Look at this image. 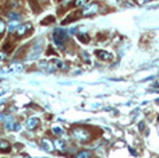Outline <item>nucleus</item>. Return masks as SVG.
Here are the masks:
<instances>
[{
  "mask_svg": "<svg viewBox=\"0 0 159 158\" xmlns=\"http://www.w3.org/2000/svg\"><path fill=\"white\" fill-rule=\"evenodd\" d=\"M92 130L94 129L88 127V126H76V127L71 129V136L78 141L87 143L91 141L95 137V134H92Z\"/></svg>",
  "mask_w": 159,
  "mask_h": 158,
  "instance_id": "f257e3e1",
  "label": "nucleus"
},
{
  "mask_svg": "<svg viewBox=\"0 0 159 158\" xmlns=\"http://www.w3.org/2000/svg\"><path fill=\"white\" fill-rule=\"evenodd\" d=\"M67 38H69L67 32H66L64 30H62V28H57V30L53 31L52 39H53V42H55L57 46H59V48H63V46H64V42L67 41Z\"/></svg>",
  "mask_w": 159,
  "mask_h": 158,
  "instance_id": "f03ea898",
  "label": "nucleus"
},
{
  "mask_svg": "<svg viewBox=\"0 0 159 158\" xmlns=\"http://www.w3.org/2000/svg\"><path fill=\"white\" fill-rule=\"evenodd\" d=\"M41 50H42V46H41L39 42H35L34 45H31L28 48V53H26V57L30 60L37 59L38 56H41Z\"/></svg>",
  "mask_w": 159,
  "mask_h": 158,
  "instance_id": "7ed1b4c3",
  "label": "nucleus"
},
{
  "mask_svg": "<svg viewBox=\"0 0 159 158\" xmlns=\"http://www.w3.org/2000/svg\"><path fill=\"white\" fill-rule=\"evenodd\" d=\"M32 30V25L30 23H25V24H20V25L16 28V36L17 38H21V36H25L26 34H30V31Z\"/></svg>",
  "mask_w": 159,
  "mask_h": 158,
  "instance_id": "20e7f679",
  "label": "nucleus"
},
{
  "mask_svg": "<svg viewBox=\"0 0 159 158\" xmlns=\"http://www.w3.org/2000/svg\"><path fill=\"white\" fill-rule=\"evenodd\" d=\"M98 9H99L98 3L87 4V6H84V9H83V11H81V14H83V16H85V17L92 16V14H95L96 11H98Z\"/></svg>",
  "mask_w": 159,
  "mask_h": 158,
  "instance_id": "39448f33",
  "label": "nucleus"
},
{
  "mask_svg": "<svg viewBox=\"0 0 159 158\" xmlns=\"http://www.w3.org/2000/svg\"><path fill=\"white\" fill-rule=\"evenodd\" d=\"M95 55H96V57H98V59L105 60V62H109V60H112V55H110L109 52H106V50L98 49V50H95Z\"/></svg>",
  "mask_w": 159,
  "mask_h": 158,
  "instance_id": "423d86ee",
  "label": "nucleus"
},
{
  "mask_svg": "<svg viewBox=\"0 0 159 158\" xmlns=\"http://www.w3.org/2000/svg\"><path fill=\"white\" fill-rule=\"evenodd\" d=\"M80 17H83V14H81V13H78V11H77V13H71L69 17H66V18H64L63 21H62V24H70V23H71V21L78 20Z\"/></svg>",
  "mask_w": 159,
  "mask_h": 158,
  "instance_id": "0eeeda50",
  "label": "nucleus"
},
{
  "mask_svg": "<svg viewBox=\"0 0 159 158\" xmlns=\"http://www.w3.org/2000/svg\"><path fill=\"white\" fill-rule=\"evenodd\" d=\"M39 126V119L38 118H30L26 120V127L30 129V130H34V129H37Z\"/></svg>",
  "mask_w": 159,
  "mask_h": 158,
  "instance_id": "6e6552de",
  "label": "nucleus"
},
{
  "mask_svg": "<svg viewBox=\"0 0 159 158\" xmlns=\"http://www.w3.org/2000/svg\"><path fill=\"white\" fill-rule=\"evenodd\" d=\"M41 144H42V148L45 150V151H52V150H53L52 141H49L48 138H43L42 141H41Z\"/></svg>",
  "mask_w": 159,
  "mask_h": 158,
  "instance_id": "1a4fd4ad",
  "label": "nucleus"
},
{
  "mask_svg": "<svg viewBox=\"0 0 159 158\" xmlns=\"http://www.w3.org/2000/svg\"><path fill=\"white\" fill-rule=\"evenodd\" d=\"M14 49V42L13 41H6V43L3 45V50L6 53H10Z\"/></svg>",
  "mask_w": 159,
  "mask_h": 158,
  "instance_id": "9d476101",
  "label": "nucleus"
},
{
  "mask_svg": "<svg viewBox=\"0 0 159 158\" xmlns=\"http://www.w3.org/2000/svg\"><path fill=\"white\" fill-rule=\"evenodd\" d=\"M10 150V143L6 140H0V152H6Z\"/></svg>",
  "mask_w": 159,
  "mask_h": 158,
  "instance_id": "9b49d317",
  "label": "nucleus"
},
{
  "mask_svg": "<svg viewBox=\"0 0 159 158\" xmlns=\"http://www.w3.org/2000/svg\"><path fill=\"white\" fill-rule=\"evenodd\" d=\"M76 158H92V152L91 151H80L78 154L76 155Z\"/></svg>",
  "mask_w": 159,
  "mask_h": 158,
  "instance_id": "f8f14e48",
  "label": "nucleus"
},
{
  "mask_svg": "<svg viewBox=\"0 0 159 158\" xmlns=\"http://www.w3.org/2000/svg\"><path fill=\"white\" fill-rule=\"evenodd\" d=\"M7 17L10 20H18L20 18V13H17V11H7Z\"/></svg>",
  "mask_w": 159,
  "mask_h": 158,
  "instance_id": "ddd939ff",
  "label": "nucleus"
},
{
  "mask_svg": "<svg viewBox=\"0 0 159 158\" xmlns=\"http://www.w3.org/2000/svg\"><path fill=\"white\" fill-rule=\"evenodd\" d=\"M30 4L31 7H32V10L35 11V13H39V6H38V0H30Z\"/></svg>",
  "mask_w": 159,
  "mask_h": 158,
  "instance_id": "4468645a",
  "label": "nucleus"
},
{
  "mask_svg": "<svg viewBox=\"0 0 159 158\" xmlns=\"http://www.w3.org/2000/svg\"><path fill=\"white\" fill-rule=\"evenodd\" d=\"M53 21H55V17H53V16H48L46 18H43V20L41 21V24H42V25H48V24L53 23Z\"/></svg>",
  "mask_w": 159,
  "mask_h": 158,
  "instance_id": "2eb2a0df",
  "label": "nucleus"
},
{
  "mask_svg": "<svg viewBox=\"0 0 159 158\" xmlns=\"http://www.w3.org/2000/svg\"><path fill=\"white\" fill-rule=\"evenodd\" d=\"M53 144L56 145L59 150H64V148H66V144H64L62 140H55V141H53Z\"/></svg>",
  "mask_w": 159,
  "mask_h": 158,
  "instance_id": "dca6fc26",
  "label": "nucleus"
},
{
  "mask_svg": "<svg viewBox=\"0 0 159 158\" xmlns=\"http://www.w3.org/2000/svg\"><path fill=\"white\" fill-rule=\"evenodd\" d=\"M87 3H88V0H76V2H74V6L83 7V6H87Z\"/></svg>",
  "mask_w": 159,
  "mask_h": 158,
  "instance_id": "f3484780",
  "label": "nucleus"
},
{
  "mask_svg": "<svg viewBox=\"0 0 159 158\" xmlns=\"http://www.w3.org/2000/svg\"><path fill=\"white\" fill-rule=\"evenodd\" d=\"M78 39L81 41V42H90V36H88V35H81V34H78Z\"/></svg>",
  "mask_w": 159,
  "mask_h": 158,
  "instance_id": "a211bd4d",
  "label": "nucleus"
},
{
  "mask_svg": "<svg viewBox=\"0 0 159 158\" xmlns=\"http://www.w3.org/2000/svg\"><path fill=\"white\" fill-rule=\"evenodd\" d=\"M4 31H6V24H4V21L0 20V35H3Z\"/></svg>",
  "mask_w": 159,
  "mask_h": 158,
  "instance_id": "6ab92c4d",
  "label": "nucleus"
},
{
  "mask_svg": "<svg viewBox=\"0 0 159 158\" xmlns=\"http://www.w3.org/2000/svg\"><path fill=\"white\" fill-rule=\"evenodd\" d=\"M52 132H53V133H56L57 136H62V134H63V130H62V129H59V127H53V129H52Z\"/></svg>",
  "mask_w": 159,
  "mask_h": 158,
  "instance_id": "aec40b11",
  "label": "nucleus"
},
{
  "mask_svg": "<svg viewBox=\"0 0 159 158\" xmlns=\"http://www.w3.org/2000/svg\"><path fill=\"white\" fill-rule=\"evenodd\" d=\"M6 59H7V53L4 52V50L3 52H0V62H4Z\"/></svg>",
  "mask_w": 159,
  "mask_h": 158,
  "instance_id": "412c9836",
  "label": "nucleus"
},
{
  "mask_svg": "<svg viewBox=\"0 0 159 158\" xmlns=\"http://www.w3.org/2000/svg\"><path fill=\"white\" fill-rule=\"evenodd\" d=\"M20 129H21L20 123H14L13 125V130H20Z\"/></svg>",
  "mask_w": 159,
  "mask_h": 158,
  "instance_id": "4be33fe9",
  "label": "nucleus"
},
{
  "mask_svg": "<svg viewBox=\"0 0 159 158\" xmlns=\"http://www.w3.org/2000/svg\"><path fill=\"white\" fill-rule=\"evenodd\" d=\"M71 2H74V0H63V4L64 6H67V4H70Z\"/></svg>",
  "mask_w": 159,
  "mask_h": 158,
  "instance_id": "5701e85b",
  "label": "nucleus"
},
{
  "mask_svg": "<svg viewBox=\"0 0 159 158\" xmlns=\"http://www.w3.org/2000/svg\"><path fill=\"white\" fill-rule=\"evenodd\" d=\"M38 2H39V3H41V2H43V3H46L48 0H38Z\"/></svg>",
  "mask_w": 159,
  "mask_h": 158,
  "instance_id": "b1692460",
  "label": "nucleus"
},
{
  "mask_svg": "<svg viewBox=\"0 0 159 158\" xmlns=\"http://www.w3.org/2000/svg\"><path fill=\"white\" fill-rule=\"evenodd\" d=\"M56 2H62V0H56Z\"/></svg>",
  "mask_w": 159,
  "mask_h": 158,
  "instance_id": "393cba45",
  "label": "nucleus"
}]
</instances>
